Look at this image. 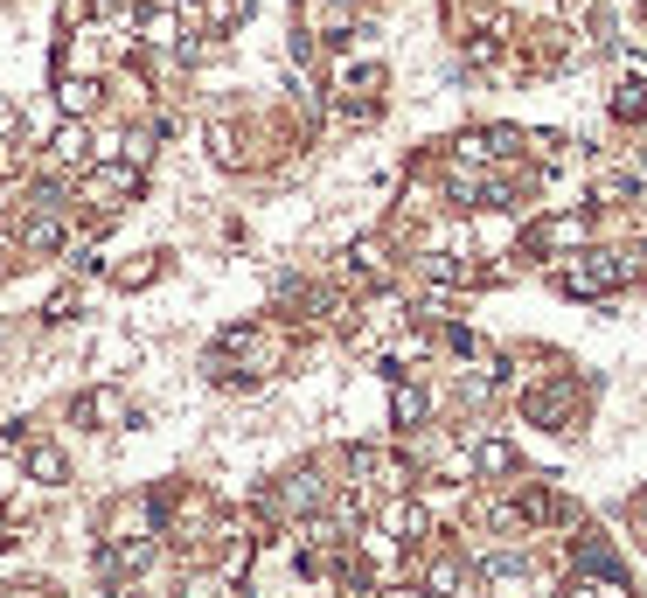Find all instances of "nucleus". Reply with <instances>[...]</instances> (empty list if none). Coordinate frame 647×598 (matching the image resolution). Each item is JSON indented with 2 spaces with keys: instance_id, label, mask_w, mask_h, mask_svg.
<instances>
[{
  "instance_id": "1",
  "label": "nucleus",
  "mask_w": 647,
  "mask_h": 598,
  "mask_svg": "<svg viewBox=\"0 0 647 598\" xmlns=\"http://www.w3.org/2000/svg\"><path fill=\"white\" fill-rule=\"evenodd\" d=\"M627 279V265L613 258V251H578L571 265H564V293L571 299H599V293H613Z\"/></svg>"
},
{
  "instance_id": "2",
  "label": "nucleus",
  "mask_w": 647,
  "mask_h": 598,
  "mask_svg": "<svg viewBox=\"0 0 647 598\" xmlns=\"http://www.w3.org/2000/svg\"><path fill=\"white\" fill-rule=\"evenodd\" d=\"M77 418H84V425H98V432H112V425H126L133 411H126V397H119V390H91V397H77Z\"/></svg>"
},
{
  "instance_id": "3",
  "label": "nucleus",
  "mask_w": 647,
  "mask_h": 598,
  "mask_svg": "<svg viewBox=\"0 0 647 598\" xmlns=\"http://www.w3.org/2000/svg\"><path fill=\"white\" fill-rule=\"evenodd\" d=\"M49 160H56V167H84V160H91V133H84V119L56 126V140H49Z\"/></svg>"
},
{
  "instance_id": "4",
  "label": "nucleus",
  "mask_w": 647,
  "mask_h": 598,
  "mask_svg": "<svg viewBox=\"0 0 647 598\" xmlns=\"http://www.w3.org/2000/svg\"><path fill=\"white\" fill-rule=\"evenodd\" d=\"M383 529H390L397 543H425V536H432V522H425V508H411V501H397V508L383 515Z\"/></svg>"
},
{
  "instance_id": "5",
  "label": "nucleus",
  "mask_w": 647,
  "mask_h": 598,
  "mask_svg": "<svg viewBox=\"0 0 647 598\" xmlns=\"http://www.w3.org/2000/svg\"><path fill=\"white\" fill-rule=\"evenodd\" d=\"M56 105H63L70 119H84V112H98V84H91V77H63V84H56Z\"/></svg>"
},
{
  "instance_id": "6",
  "label": "nucleus",
  "mask_w": 647,
  "mask_h": 598,
  "mask_svg": "<svg viewBox=\"0 0 647 598\" xmlns=\"http://www.w3.org/2000/svg\"><path fill=\"white\" fill-rule=\"evenodd\" d=\"M21 251H63V223L42 209V216H28L21 223Z\"/></svg>"
},
{
  "instance_id": "7",
  "label": "nucleus",
  "mask_w": 647,
  "mask_h": 598,
  "mask_svg": "<svg viewBox=\"0 0 647 598\" xmlns=\"http://www.w3.org/2000/svg\"><path fill=\"white\" fill-rule=\"evenodd\" d=\"M28 473H35L42 487H63V473H70V466H63V452H56V446H35V452H28Z\"/></svg>"
},
{
  "instance_id": "8",
  "label": "nucleus",
  "mask_w": 647,
  "mask_h": 598,
  "mask_svg": "<svg viewBox=\"0 0 647 598\" xmlns=\"http://www.w3.org/2000/svg\"><path fill=\"white\" fill-rule=\"evenodd\" d=\"M126 188H140L133 167H98V174H91V195H126Z\"/></svg>"
},
{
  "instance_id": "9",
  "label": "nucleus",
  "mask_w": 647,
  "mask_h": 598,
  "mask_svg": "<svg viewBox=\"0 0 647 598\" xmlns=\"http://www.w3.org/2000/svg\"><path fill=\"white\" fill-rule=\"evenodd\" d=\"M613 119H647V84H620V98H613Z\"/></svg>"
},
{
  "instance_id": "10",
  "label": "nucleus",
  "mask_w": 647,
  "mask_h": 598,
  "mask_svg": "<svg viewBox=\"0 0 647 598\" xmlns=\"http://www.w3.org/2000/svg\"><path fill=\"white\" fill-rule=\"evenodd\" d=\"M529 160L557 167V160H564V133H529Z\"/></svg>"
},
{
  "instance_id": "11",
  "label": "nucleus",
  "mask_w": 647,
  "mask_h": 598,
  "mask_svg": "<svg viewBox=\"0 0 647 598\" xmlns=\"http://www.w3.org/2000/svg\"><path fill=\"white\" fill-rule=\"evenodd\" d=\"M209 147H216L223 167H237V160H244V153H237V126H209Z\"/></svg>"
},
{
  "instance_id": "12",
  "label": "nucleus",
  "mask_w": 647,
  "mask_h": 598,
  "mask_svg": "<svg viewBox=\"0 0 647 598\" xmlns=\"http://www.w3.org/2000/svg\"><path fill=\"white\" fill-rule=\"evenodd\" d=\"M286 501H293V508L321 501V480H314V473H293V480H286Z\"/></svg>"
},
{
  "instance_id": "13",
  "label": "nucleus",
  "mask_w": 647,
  "mask_h": 598,
  "mask_svg": "<svg viewBox=\"0 0 647 598\" xmlns=\"http://www.w3.org/2000/svg\"><path fill=\"white\" fill-rule=\"evenodd\" d=\"M474 459H481L487 473H508V466H515V452L501 446V439H487V446H474Z\"/></svg>"
},
{
  "instance_id": "14",
  "label": "nucleus",
  "mask_w": 647,
  "mask_h": 598,
  "mask_svg": "<svg viewBox=\"0 0 647 598\" xmlns=\"http://www.w3.org/2000/svg\"><path fill=\"white\" fill-rule=\"evenodd\" d=\"M154 272H161V258H154V251H147V258H140V265H119V286H147V279H154Z\"/></svg>"
},
{
  "instance_id": "15",
  "label": "nucleus",
  "mask_w": 647,
  "mask_h": 598,
  "mask_svg": "<svg viewBox=\"0 0 647 598\" xmlns=\"http://www.w3.org/2000/svg\"><path fill=\"white\" fill-rule=\"evenodd\" d=\"M390 411H397V425H418V418H425V397H418V390H397Z\"/></svg>"
},
{
  "instance_id": "16",
  "label": "nucleus",
  "mask_w": 647,
  "mask_h": 598,
  "mask_svg": "<svg viewBox=\"0 0 647 598\" xmlns=\"http://www.w3.org/2000/svg\"><path fill=\"white\" fill-rule=\"evenodd\" d=\"M140 28H147V42H174V14H167V7H154Z\"/></svg>"
},
{
  "instance_id": "17",
  "label": "nucleus",
  "mask_w": 647,
  "mask_h": 598,
  "mask_svg": "<svg viewBox=\"0 0 647 598\" xmlns=\"http://www.w3.org/2000/svg\"><path fill=\"white\" fill-rule=\"evenodd\" d=\"M634 515H641V529H647V494H641V501H634Z\"/></svg>"
},
{
  "instance_id": "18",
  "label": "nucleus",
  "mask_w": 647,
  "mask_h": 598,
  "mask_svg": "<svg viewBox=\"0 0 647 598\" xmlns=\"http://www.w3.org/2000/svg\"><path fill=\"white\" fill-rule=\"evenodd\" d=\"M383 598H425V592H383Z\"/></svg>"
}]
</instances>
